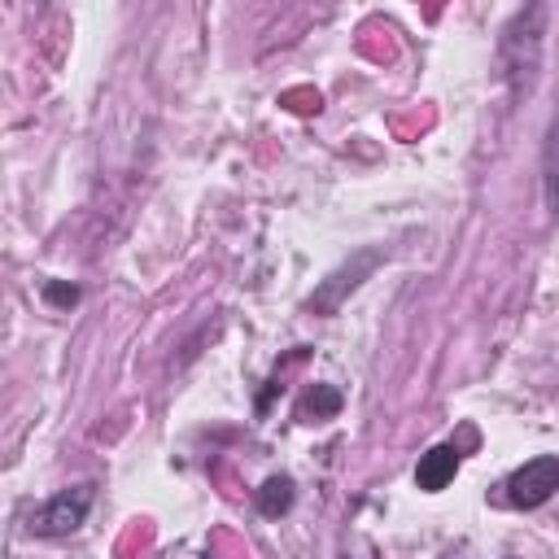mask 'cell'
<instances>
[{
	"mask_svg": "<svg viewBox=\"0 0 559 559\" xmlns=\"http://www.w3.org/2000/svg\"><path fill=\"white\" fill-rule=\"evenodd\" d=\"M546 22H550V9L542 0H533V4L515 9L498 35V66H502L511 100H524L537 87L542 52H546Z\"/></svg>",
	"mask_w": 559,
	"mask_h": 559,
	"instance_id": "obj_1",
	"label": "cell"
},
{
	"mask_svg": "<svg viewBox=\"0 0 559 559\" xmlns=\"http://www.w3.org/2000/svg\"><path fill=\"white\" fill-rule=\"evenodd\" d=\"M384 262H389V249H384V245H362V249H354L341 266H332V271L314 284V293L306 297V310H310V314H323V319L336 314V310L376 275V266H384Z\"/></svg>",
	"mask_w": 559,
	"mask_h": 559,
	"instance_id": "obj_2",
	"label": "cell"
},
{
	"mask_svg": "<svg viewBox=\"0 0 559 559\" xmlns=\"http://www.w3.org/2000/svg\"><path fill=\"white\" fill-rule=\"evenodd\" d=\"M92 498H96V485H92V480H83V485H74V489H61V493H52L44 507H35V515H31L26 528H31L35 537H70V533L87 520Z\"/></svg>",
	"mask_w": 559,
	"mask_h": 559,
	"instance_id": "obj_3",
	"label": "cell"
},
{
	"mask_svg": "<svg viewBox=\"0 0 559 559\" xmlns=\"http://www.w3.org/2000/svg\"><path fill=\"white\" fill-rule=\"evenodd\" d=\"M502 489H507V502L520 507V511H533V507L550 502L555 489H559V454H537V459H528L524 467H515V472L507 476Z\"/></svg>",
	"mask_w": 559,
	"mask_h": 559,
	"instance_id": "obj_4",
	"label": "cell"
},
{
	"mask_svg": "<svg viewBox=\"0 0 559 559\" xmlns=\"http://www.w3.org/2000/svg\"><path fill=\"white\" fill-rule=\"evenodd\" d=\"M454 472H459V445L441 441V445H432L428 454H419V463H415V485H419L424 493H441V489L454 480Z\"/></svg>",
	"mask_w": 559,
	"mask_h": 559,
	"instance_id": "obj_5",
	"label": "cell"
},
{
	"mask_svg": "<svg viewBox=\"0 0 559 559\" xmlns=\"http://www.w3.org/2000/svg\"><path fill=\"white\" fill-rule=\"evenodd\" d=\"M542 201L550 218H559V122H550L546 144H542Z\"/></svg>",
	"mask_w": 559,
	"mask_h": 559,
	"instance_id": "obj_6",
	"label": "cell"
},
{
	"mask_svg": "<svg viewBox=\"0 0 559 559\" xmlns=\"http://www.w3.org/2000/svg\"><path fill=\"white\" fill-rule=\"evenodd\" d=\"M341 389L336 384H310L306 389V397L297 402V419L301 424H323V419H332L336 411H341Z\"/></svg>",
	"mask_w": 559,
	"mask_h": 559,
	"instance_id": "obj_7",
	"label": "cell"
},
{
	"mask_svg": "<svg viewBox=\"0 0 559 559\" xmlns=\"http://www.w3.org/2000/svg\"><path fill=\"white\" fill-rule=\"evenodd\" d=\"M293 498H297L293 480H288V476H271V480H262V489H258V511L275 520V515H284V511L293 507Z\"/></svg>",
	"mask_w": 559,
	"mask_h": 559,
	"instance_id": "obj_8",
	"label": "cell"
},
{
	"mask_svg": "<svg viewBox=\"0 0 559 559\" xmlns=\"http://www.w3.org/2000/svg\"><path fill=\"white\" fill-rule=\"evenodd\" d=\"M44 301L57 306V310H70V306L79 301V288H74V284H61V280H48V284H44Z\"/></svg>",
	"mask_w": 559,
	"mask_h": 559,
	"instance_id": "obj_9",
	"label": "cell"
}]
</instances>
